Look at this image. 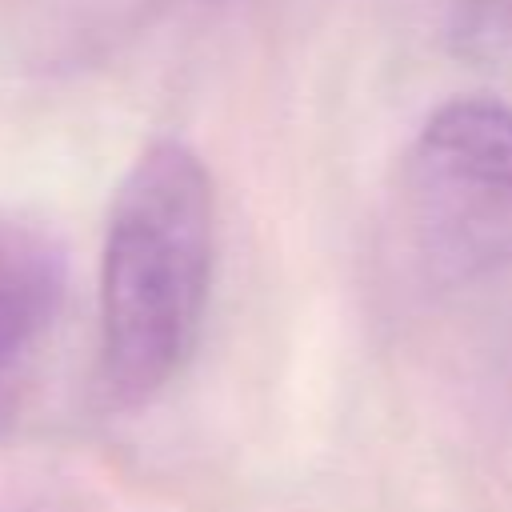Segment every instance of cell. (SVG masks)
<instances>
[{
  "label": "cell",
  "mask_w": 512,
  "mask_h": 512,
  "mask_svg": "<svg viewBox=\"0 0 512 512\" xmlns=\"http://www.w3.org/2000/svg\"><path fill=\"white\" fill-rule=\"evenodd\" d=\"M216 192L180 140H152L116 188L100 252L104 388L140 404L188 364L212 288Z\"/></svg>",
  "instance_id": "obj_1"
},
{
  "label": "cell",
  "mask_w": 512,
  "mask_h": 512,
  "mask_svg": "<svg viewBox=\"0 0 512 512\" xmlns=\"http://www.w3.org/2000/svg\"><path fill=\"white\" fill-rule=\"evenodd\" d=\"M64 300V248L28 220H0V420Z\"/></svg>",
  "instance_id": "obj_3"
},
{
  "label": "cell",
  "mask_w": 512,
  "mask_h": 512,
  "mask_svg": "<svg viewBox=\"0 0 512 512\" xmlns=\"http://www.w3.org/2000/svg\"><path fill=\"white\" fill-rule=\"evenodd\" d=\"M400 220L444 280L512 272V108L488 96L440 104L404 156Z\"/></svg>",
  "instance_id": "obj_2"
}]
</instances>
